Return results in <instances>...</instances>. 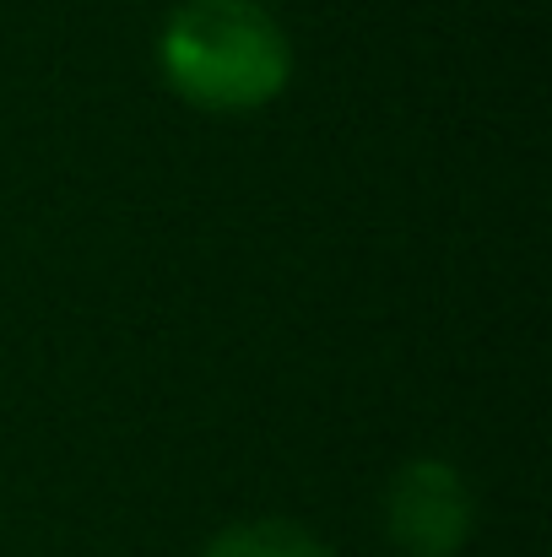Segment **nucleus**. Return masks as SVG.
Masks as SVG:
<instances>
[{
    "label": "nucleus",
    "mask_w": 552,
    "mask_h": 557,
    "mask_svg": "<svg viewBox=\"0 0 552 557\" xmlns=\"http://www.w3.org/2000/svg\"><path fill=\"white\" fill-rule=\"evenodd\" d=\"M158 60L169 87L206 114L266 109L293 76V44L255 0H184L163 27Z\"/></svg>",
    "instance_id": "nucleus-1"
},
{
    "label": "nucleus",
    "mask_w": 552,
    "mask_h": 557,
    "mask_svg": "<svg viewBox=\"0 0 552 557\" xmlns=\"http://www.w3.org/2000/svg\"><path fill=\"white\" fill-rule=\"evenodd\" d=\"M477 504L455 466L406 460L384 487V531L406 557H455L471 542Z\"/></svg>",
    "instance_id": "nucleus-2"
},
{
    "label": "nucleus",
    "mask_w": 552,
    "mask_h": 557,
    "mask_svg": "<svg viewBox=\"0 0 552 557\" xmlns=\"http://www.w3.org/2000/svg\"><path fill=\"white\" fill-rule=\"evenodd\" d=\"M200 557H336L320 536H309L293 520H249V525H228L222 536H211V547Z\"/></svg>",
    "instance_id": "nucleus-3"
}]
</instances>
